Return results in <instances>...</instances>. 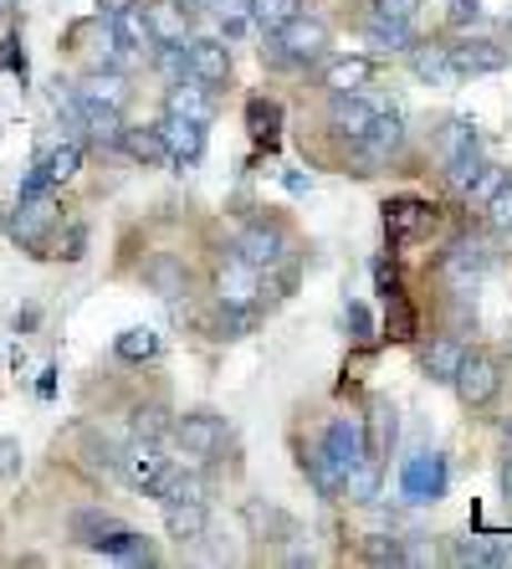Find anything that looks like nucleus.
<instances>
[{
	"label": "nucleus",
	"instance_id": "nucleus-1",
	"mask_svg": "<svg viewBox=\"0 0 512 569\" xmlns=\"http://www.w3.org/2000/svg\"><path fill=\"white\" fill-rule=\"evenodd\" d=\"M492 262H498V252H492V241H482V237H461V241H451V252L441 257V278L451 282V292H476V282L492 272Z\"/></svg>",
	"mask_w": 512,
	"mask_h": 569
},
{
	"label": "nucleus",
	"instance_id": "nucleus-2",
	"mask_svg": "<svg viewBox=\"0 0 512 569\" xmlns=\"http://www.w3.org/2000/svg\"><path fill=\"white\" fill-rule=\"evenodd\" d=\"M52 226H57V196L52 190H21L16 211L6 216V231H11V241H21V247H41Z\"/></svg>",
	"mask_w": 512,
	"mask_h": 569
},
{
	"label": "nucleus",
	"instance_id": "nucleus-3",
	"mask_svg": "<svg viewBox=\"0 0 512 569\" xmlns=\"http://www.w3.org/2000/svg\"><path fill=\"white\" fill-rule=\"evenodd\" d=\"M231 252H237L241 262H251L257 272H272V267H282V257H288V231L277 221H251Z\"/></svg>",
	"mask_w": 512,
	"mask_h": 569
},
{
	"label": "nucleus",
	"instance_id": "nucleus-4",
	"mask_svg": "<svg viewBox=\"0 0 512 569\" xmlns=\"http://www.w3.org/2000/svg\"><path fill=\"white\" fill-rule=\"evenodd\" d=\"M451 385H456L461 406H472V411H482V406H492L502 390V370L492 365L486 355H461V370L451 375Z\"/></svg>",
	"mask_w": 512,
	"mask_h": 569
},
{
	"label": "nucleus",
	"instance_id": "nucleus-5",
	"mask_svg": "<svg viewBox=\"0 0 512 569\" xmlns=\"http://www.w3.org/2000/svg\"><path fill=\"white\" fill-rule=\"evenodd\" d=\"M451 52V67H456V78H486V72H502L508 67V47L486 37H461L446 47Z\"/></svg>",
	"mask_w": 512,
	"mask_h": 569
},
{
	"label": "nucleus",
	"instance_id": "nucleus-6",
	"mask_svg": "<svg viewBox=\"0 0 512 569\" xmlns=\"http://www.w3.org/2000/svg\"><path fill=\"white\" fill-rule=\"evenodd\" d=\"M170 431H174V441H180L190 457H215V451L225 447V421H221V416H211V411L180 416Z\"/></svg>",
	"mask_w": 512,
	"mask_h": 569
},
{
	"label": "nucleus",
	"instance_id": "nucleus-7",
	"mask_svg": "<svg viewBox=\"0 0 512 569\" xmlns=\"http://www.w3.org/2000/svg\"><path fill=\"white\" fill-rule=\"evenodd\" d=\"M139 16L149 27V47H184L190 41V6H180V0H154Z\"/></svg>",
	"mask_w": 512,
	"mask_h": 569
},
{
	"label": "nucleus",
	"instance_id": "nucleus-8",
	"mask_svg": "<svg viewBox=\"0 0 512 569\" xmlns=\"http://www.w3.org/2000/svg\"><path fill=\"white\" fill-rule=\"evenodd\" d=\"M257 292H262V272L251 262H241V257H231V262L215 272V298H221V308H251Z\"/></svg>",
	"mask_w": 512,
	"mask_h": 569
},
{
	"label": "nucleus",
	"instance_id": "nucleus-9",
	"mask_svg": "<svg viewBox=\"0 0 512 569\" xmlns=\"http://www.w3.org/2000/svg\"><path fill=\"white\" fill-rule=\"evenodd\" d=\"M159 139H164V149H170L174 164H195L200 149H205V123L200 119H184V113H164V123H159Z\"/></svg>",
	"mask_w": 512,
	"mask_h": 569
},
{
	"label": "nucleus",
	"instance_id": "nucleus-10",
	"mask_svg": "<svg viewBox=\"0 0 512 569\" xmlns=\"http://www.w3.org/2000/svg\"><path fill=\"white\" fill-rule=\"evenodd\" d=\"M184 57H190V78H200L205 88H221V82L231 78V52H225V41L190 37L184 41Z\"/></svg>",
	"mask_w": 512,
	"mask_h": 569
},
{
	"label": "nucleus",
	"instance_id": "nucleus-11",
	"mask_svg": "<svg viewBox=\"0 0 512 569\" xmlns=\"http://www.w3.org/2000/svg\"><path fill=\"white\" fill-rule=\"evenodd\" d=\"M374 113H380V108L364 103L359 93H333V103H329L333 133H339V139H349V144H359V139H364L369 123H374Z\"/></svg>",
	"mask_w": 512,
	"mask_h": 569
},
{
	"label": "nucleus",
	"instance_id": "nucleus-12",
	"mask_svg": "<svg viewBox=\"0 0 512 569\" xmlns=\"http://www.w3.org/2000/svg\"><path fill=\"white\" fill-rule=\"evenodd\" d=\"M72 93H78V103L123 108V103H129V78H123V72H113V67H92V72H82V82L72 88Z\"/></svg>",
	"mask_w": 512,
	"mask_h": 569
},
{
	"label": "nucleus",
	"instance_id": "nucleus-13",
	"mask_svg": "<svg viewBox=\"0 0 512 569\" xmlns=\"http://www.w3.org/2000/svg\"><path fill=\"white\" fill-rule=\"evenodd\" d=\"M144 288L154 292V298H184V292H190V267L180 262V257L174 252H154L144 262Z\"/></svg>",
	"mask_w": 512,
	"mask_h": 569
},
{
	"label": "nucleus",
	"instance_id": "nucleus-14",
	"mask_svg": "<svg viewBox=\"0 0 512 569\" xmlns=\"http://www.w3.org/2000/svg\"><path fill=\"white\" fill-rule=\"evenodd\" d=\"M323 451H329L333 462L349 472V467H359L369 457V447H364V421L359 416H343V421H333L329 426V437H323Z\"/></svg>",
	"mask_w": 512,
	"mask_h": 569
},
{
	"label": "nucleus",
	"instance_id": "nucleus-15",
	"mask_svg": "<svg viewBox=\"0 0 512 569\" xmlns=\"http://www.w3.org/2000/svg\"><path fill=\"white\" fill-rule=\"evenodd\" d=\"M441 492H446V462L425 451V457H415L405 467V498L410 503H435Z\"/></svg>",
	"mask_w": 512,
	"mask_h": 569
},
{
	"label": "nucleus",
	"instance_id": "nucleus-16",
	"mask_svg": "<svg viewBox=\"0 0 512 569\" xmlns=\"http://www.w3.org/2000/svg\"><path fill=\"white\" fill-rule=\"evenodd\" d=\"M164 467H170V462H164V457H159V441H144V437H133V447H129V451H119V472L129 477L133 488H144V492L154 488V477L164 472Z\"/></svg>",
	"mask_w": 512,
	"mask_h": 569
},
{
	"label": "nucleus",
	"instance_id": "nucleus-17",
	"mask_svg": "<svg viewBox=\"0 0 512 569\" xmlns=\"http://www.w3.org/2000/svg\"><path fill=\"white\" fill-rule=\"evenodd\" d=\"M164 529L180 543H200L211 529V513H205V503H164Z\"/></svg>",
	"mask_w": 512,
	"mask_h": 569
},
{
	"label": "nucleus",
	"instance_id": "nucleus-18",
	"mask_svg": "<svg viewBox=\"0 0 512 569\" xmlns=\"http://www.w3.org/2000/svg\"><path fill=\"white\" fill-rule=\"evenodd\" d=\"M400 144H405V119H400V113H374L369 133L359 139V149H364L369 159H390Z\"/></svg>",
	"mask_w": 512,
	"mask_h": 569
},
{
	"label": "nucleus",
	"instance_id": "nucleus-19",
	"mask_svg": "<svg viewBox=\"0 0 512 569\" xmlns=\"http://www.w3.org/2000/svg\"><path fill=\"white\" fill-rule=\"evenodd\" d=\"M98 555L108 559H123V565H154V543L144 539V533H133V529H113L108 539L92 543Z\"/></svg>",
	"mask_w": 512,
	"mask_h": 569
},
{
	"label": "nucleus",
	"instance_id": "nucleus-20",
	"mask_svg": "<svg viewBox=\"0 0 512 569\" xmlns=\"http://www.w3.org/2000/svg\"><path fill=\"white\" fill-rule=\"evenodd\" d=\"M82 129L98 149H119L123 139V108H98V103H82Z\"/></svg>",
	"mask_w": 512,
	"mask_h": 569
},
{
	"label": "nucleus",
	"instance_id": "nucleus-21",
	"mask_svg": "<svg viewBox=\"0 0 512 569\" xmlns=\"http://www.w3.org/2000/svg\"><path fill=\"white\" fill-rule=\"evenodd\" d=\"M119 149L133 159V164H144V170H154V164H164V159H170V149H164L159 129H129V123H123Z\"/></svg>",
	"mask_w": 512,
	"mask_h": 569
},
{
	"label": "nucleus",
	"instance_id": "nucleus-22",
	"mask_svg": "<svg viewBox=\"0 0 512 569\" xmlns=\"http://www.w3.org/2000/svg\"><path fill=\"white\" fill-rule=\"evenodd\" d=\"M410 72H415L421 82H435V88L456 82V67H451L446 47H410Z\"/></svg>",
	"mask_w": 512,
	"mask_h": 569
},
{
	"label": "nucleus",
	"instance_id": "nucleus-23",
	"mask_svg": "<svg viewBox=\"0 0 512 569\" xmlns=\"http://www.w3.org/2000/svg\"><path fill=\"white\" fill-rule=\"evenodd\" d=\"M241 518H247V529L257 533V539H292V518L282 513V508H267L262 498H251V503L241 508Z\"/></svg>",
	"mask_w": 512,
	"mask_h": 569
},
{
	"label": "nucleus",
	"instance_id": "nucleus-24",
	"mask_svg": "<svg viewBox=\"0 0 512 569\" xmlns=\"http://www.w3.org/2000/svg\"><path fill=\"white\" fill-rule=\"evenodd\" d=\"M205 93H211V88H205L200 78H190V82L180 78L170 88V98H164V103H170V113H184V119H200V123H205V119H211V98H205Z\"/></svg>",
	"mask_w": 512,
	"mask_h": 569
},
{
	"label": "nucleus",
	"instance_id": "nucleus-25",
	"mask_svg": "<svg viewBox=\"0 0 512 569\" xmlns=\"http://www.w3.org/2000/svg\"><path fill=\"white\" fill-rule=\"evenodd\" d=\"M364 37H369V47H380V52H410V47H415V41H410V21H390V16H369Z\"/></svg>",
	"mask_w": 512,
	"mask_h": 569
},
{
	"label": "nucleus",
	"instance_id": "nucleus-26",
	"mask_svg": "<svg viewBox=\"0 0 512 569\" xmlns=\"http://www.w3.org/2000/svg\"><path fill=\"white\" fill-rule=\"evenodd\" d=\"M302 467H308V477H313V488L323 492V498H339V492H343V467L333 462V457H329L323 447H308Z\"/></svg>",
	"mask_w": 512,
	"mask_h": 569
},
{
	"label": "nucleus",
	"instance_id": "nucleus-27",
	"mask_svg": "<svg viewBox=\"0 0 512 569\" xmlns=\"http://www.w3.org/2000/svg\"><path fill=\"white\" fill-rule=\"evenodd\" d=\"M482 139H476V123L472 119H451L446 129L435 133V154H441V164H451V159H461L466 149H476Z\"/></svg>",
	"mask_w": 512,
	"mask_h": 569
},
{
	"label": "nucleus",
	"instance_id": "nucleus-28",
	"mask_svg": "<svg viewBox=\"0 0 512 569\" xmlns=\"http://www.w3.org/2000/svg\"><path fill=\"white\" fill-rule=\"evenodd\" d=\"M200 6L221 21V41H237L251 27V0H200Z\"/></svg>",
	"mask_w": 512,
	"mask_h": 569
},
{
	"label": "nucleus",
	"instance_id": "nucleus-29",
	"mask_svg": "<svg viewBox=\"0 0 512 569\" xmlns=\"http://www.w3.org/2000/svg\"><path fill=\"white\" fill-rule=\"evenodd\" d=\"M461 355H466V349H461L456 339H435V345L425 349V375H431L435 385H451V375L461 370Z\"/></svg>",
	"mask_w": 512,
	"mask_h": 569
},
{
	"label": "nucleus",
	"instance_id": "nucleus-30",
	"mask_svg": "<svg viewBox=\"0 0 512 569\" xmlns=\"http://www.w3.org/2000/svg\"><path fill=\"white\" fill-rule=\"evenodd\" d=\"M369 72H374L369 57H343V62H333L329 72H323V82H329L333 93H359V88L369 82Z\"/></svg>",
	"mask_w": 512,
	"mask_h": 569
},
{
	"label": "nucleus",
	"instance_id": "nucleus-31",
	"mask_svg": "<svg viewBox=\"0 0 512 569\" xmlns=\"http://www.w3.org/2000/svg\"><path fill=\"white\" fill-rule=\"evenodd\" d=\"M113 529H123V523H119L113 513H103V508H82V513H72V539L88 543V549H92L98 539H108Z\"/></svg>",
	"mask_w": 512,
	"mask_h": 569
},
{
	"label": "nucleus",
	"instance_id": "nucleus-32",
	"mask_svg": "<svg viewBox=\"0 0 512 569\" xmlns=\"http://www.w3.org/2000/svg\"><path fill=\"white\" fill-rule=\"evenodd\" d=\"M113 349H119V359H129V365H144V359L159 355V333L154 329H123L119 339H113Z\"/></svg>",
	"mask_w": 512,
	"mask_h": 569
},
{
	"label": "nucleus",
	"instance_id": "nucleus-33",
	"mask_svg": "<svg viewBox=\"0 0 512 569\" xmlns=\"http://www.w3.org/2000/svg\"><path fill=\"white\" fill-rule=\"evenodd\" d=\"M359 555H364L369 565H405V543L394 539V533H369V539L359 543Z\"/></svg>",
	"mask_w": 512,
	"mask_h": 569
},
{
	"label": "nucleus",
	"instance_id": "nucleus-34",
	"mask_svg": "<svg viewBox=\"0 0 512 569\" xmlns=\"http://www.w3.org/2000/svg\"><path fill=\"white\" fill-rule=\"evenodd\" d=\"M78 144H57L52 154L41 159V170H47V180H52V186H62V180H72V174H78Z\"/></svg>",
	"mask_w": 512,
	"mask_h": 569
},
{
	"label": "nucleus",
	"instance_id": "nucleus-35",
	"mask_svg": "<svg viewBox=\"0 0 512 569\" xmlns=\"http://www.w3.org/2000/svg\"><path fill=\"white\" fill-rule=\"evenodd\" d=\"M170 426L174 421H170V411H164V406H139V411H133V437H144V441H159Z\"/></svg>",
	"mask_w": 512,
	"mask_h": 569
},
{
	"label": "nucleus",
	"instance_id": "nucleus-36",
	"mask_svg": "<svg viewBox=\"0 0 512 569\" xmlns=\"http://www.w3.org/2000/svg\"><path fill=\"white\" fill-rule=\"evenodd\" d=\"M502 180H508V170H502V164H482V170H476V180H472L466 190H461V196L472 200V206H486V200L498 196Z\"/></svg>",
	"mask_w": 512,
	"mask_h": 569
},
{
	"label": "nucleus",
	"instance_id": "nucleus-37",
	"mask_svg": "<svg viewBox=\"0 0 512 569\" xmlns=\"http://www.w3.org/2000/svg\"><path fill=\"white\" fill-rule=\"evenodd\" d=\"M390 441H394V411L374 406V416H369V437H364L369 457H384V447H390Z\"/></svg>",
	"mask_w": 512,
	"mask_h": 569
},
{
	"label": "nucleus",
	"instance_id": "nucleus-38",
	"mask_svg": "<svg viewBox=\"0 0 512 569\" xmlns=\"http://www.w3.org/2000/svg\"><path fill=\"white\" fill-rule=\"evenodd\" d=\"M486 221L498 226L502 237H508V231H512V180H502V186H498V196L486 200Z\"/></svg>",
	"mask_w": 512,
	"mask_h": 569
},
{
	"label": "nucleus",
	"instance_id": "nucleus-39",
	"mask_svg": "<svg viewBox=\"0 0 512 569\" xmlns=\"http://www.w3.org/2000/svg\"><path fill=\"white\" fill-rule=\"evenodd\" d=\"M482 164H486V159H482V144H476V149H466V154H461V159H451V164H446V170H451V186H456V190H466V186H472V180H476V170H482Z\"/></svg>",
	"mask_w": 512,
	"mask_h": 569
},
{
	"label": "nucleus",
	"instance_id": "nucleus-40",
	"mask_svg": "<svg viewBox=\"0 0 512 569\" xmlns=\"http://www.w3.org/2000/svg\"><path fill=\"white\" fill-rule=\"evenodd\" d=\"M251 323H257V303L251 308H225L221 313V339H247Z\"/></svg>",
	"mask_w": 512,
	"mask_h": 569
},
{
	"label": "nucleus",
	"instance_id": "nucleus-41",
	"mask_svg": "<svg viewBox=\"0 0 512 569\" xmlns=\"http://www.w3.org/2000/svg\"><path fill=\"white\" fill-rule=\"evenodd\" d=\"M247 119H251V133H262V139H267V133H277V123H282V108H277V103H262V98H257Z\"/></svg>",
	"mask_w": 512,
	"mask_h": 569
},
{
	"label": "nucleus",
	"instance_id": "nucleus-42",
	"mask_svg": "<svg viewBox=\"0 0 512 569\" xmlns=\"http://www.w3.org/2000/svg\"><path fill=\"white\" fill-rule=\"evenodd\" d=\"M486 11H482V0H451V27L466 31V27H482Z\"/></svg>",
	"mask_w": 512,
	"mask_h": 569
},
{
	"label": "nucleus",
	"instance_id": "nucleus-43",
	"mask_svg": "<svg viewBox=\"0 0 512 569\" xmlns=\"http://www.w3.org/2000/svg\"><path fill=\"white\" fill-rule=\"evenodd\" d=\"M292 6H298V0H251V16L267 21V27H277V21H288L292 16Z\"/></svg>",
	"mask_w": 512,
	"mask_h": 569
},
{
	"label": "nucleus",
	"instance_id": "nucleus-44",
	"mask_svg": "<svg viewBox=\"0 0 512 569\" xmlns=\"http://www.w3.org/2000/svg\"><path fill=\"white\" fill-rule=\"evenodd\" d=\"M159 67H164V78L170 82L190 78V57H184V47H159Z\"/></svg>",
	"mask_w": 512,
	"mask_h": 569
},
{
	"label": "nucleus",
	"instance_id": "nucleus-45",
	"mask_svg": "<svg viewBox=\"0 0 512 569\" xmlns=\"http://www.w3.org/2000/svg\"><path fill=\"white\" fill-rule=\"evenodd\" d=\"M384 221H390V231H415V221H421V206H415V200H394Z\"/></svg>",
	"mask_w": 512,
	"mask_h": 569
},
{
	"label": "nucleus",
	"instance_id": "nucleus-46",
	"mask_svg": "<svg viewBox=\"0 0 512 569\" xmlns=\"http://www.w3.org/2000/svg\"><path fill=\"white\" fill-rule=\"evenodd\" d=\"M410 329H415V323H410V308L400 303V298H394V288H390V333H394V339H410Z\"/></svg>",
	"mask_w": 512,
	"mask_h": 569
},
{
	"label": "nucleus",
	"instance_id": "nucleus-47",
	"mask_svg": "<svg viewBox=\"0 0 512 569\" xmlns=\"http://www.w3.org/2000/svg\"><path fill=\"white\" fill-rule=\"evenodd\" d=\"M16 467H21V441H16V437H0V482H6Z\"/></svg>",
	"mask_w": 512,
	"mask_h": 569
},
{
	"label": "nucleus",
	"instance_id": "nucleus-48",
	"mask_svg": "<svg viewBox=\"0 0 512 569\" xmlns=\"http://www.w3.org/2000/svg\"><path fill=\"white\" fill-rule=\"evenodd\" d=\"M343 323L354 329V339H369V329H374V323H369V308H364V303H349V313H343Z\"/></svg>",
	"mask_w": 512,
	"mask_h": 569
},
{
	"label": "nucleus",
	"instance_id": "nucleus-49",
	"mask_svg": "<svg viewBox=\"0 0 512 569\" xmlns=\"http://www.w3.org/2000/svg\"><path fill=\"white\" fill-rule=\"evenodd\" d=\"M98 6H103V16H119V11H133L139 0H98Z\"/></svg>",
	"mask_w": 512,
	"mask_h": 569
},
{
	"label": "nucleus",
	"instance_id": "nucleus-50",
	"mask_svg": "<svg viewBox=\"0 0 512 569\" xmlns=\"http://www.w3.org/2000/svg\"><path fill=\"white\" fill-rule=\"evenodd\" d=\"M502 492H508V503H512V462L502 467Z\"/></svg>",
	"mask_w": 512,
	"mask_h": 569
},
{
	"label": "nucleus",
	"instance_id": "nucleus-51",
	"mask_svg": "<svg viewBox=\"0 0 512 569\" xmlns=\"http://www.w3.org/2000/svg\"><path fill=\"white\" fill-rule=\"evenodd\" d=\"M11 6H16V0H0V16H6V11H11Z\"/></svg>",
	"mask_w": 512,
	"mask_h": 569
}]
</instances>
